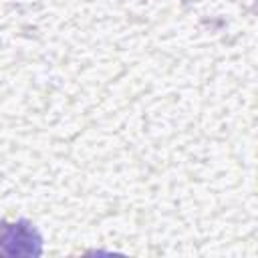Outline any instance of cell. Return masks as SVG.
Segmentation results:
<instances>
[{"instance_id":"obj_1","label":"cell","mask_w":258,"mask_h":258,"mask_svg":"<svg viewBox=\"0 0 258 258\" xmlns=\"http://www.w3.org/2000/svg\"><path fill=\"white\" fill-rule=\"evenodd\" d=\"M42 238L28 222L20 220L14 224L0 226V254L8 256H22V254H40Z\"/></svg>"}]
</instances>
